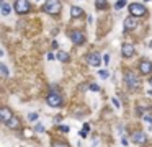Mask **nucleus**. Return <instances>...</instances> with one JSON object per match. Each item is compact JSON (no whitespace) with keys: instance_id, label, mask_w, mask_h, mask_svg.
I'll list each match as a JSON object with an SVG mask.
<instances>
[{"instance_id":"1","label":"nucleus","mask_w":152,"mask_h":147,"mask_svg":"<svg viewBox=\"0 0 152 147\" xmlns=\"http://www.w3.org/2000/svg\"><path fill=\"white\" fill-rule=\"evenodd\" d=\"M61 2L59 0H48L44 5H43V10H44L48 15H59L61 12Z\"/></svg>"},{"instance_id":"2","label":"nucleus","mask_w":152,"mask_h":147,"mask_svg":"<svg viewBox=\"0 0 152 147\" xmlns=\"http://www.w3.org/2000/svg\"><path fill=\"white\" fill-rule=\"evenodd\" d=\"M124 82H126V85L129 87L131 90H137V88H139V85H141L139 77H137L134 72H131V70H127V72L124 74Z\"/></svg>"},{"instance_id":"3","label":"nucleus","mask_w":152,"mask_h":147,"mask_svg":"<svg viewBox=\"0 0 152 147\" xmlns=\"http://www.w3.org/2000/svg\"><path fill=\"white\" fill-rule=\"evenodd\" d=\"M13 8H15V12L18 15H25V13L29 12V2L28 0H15Z\"/></svg>"},{"instance_id":"4","label":"nucleus","mask_w":152,"mask_h":147,"mask_svg":"<svg viewBox=\"0 0 152 147\" xmlns=\"http://www.w3.org/2000/svg\"><path fill=\"white\" fill-rule=\"evenodd\" d=\"M46 102H48L49 106H53V108H59V106L62 105V98L57 92H51V93L48 95V98H46Z\"/></svg>"},{"instance_id":"5","label":"nucleus","mask_w":152,"mask_h":147,"mask_svg":"<svg viewBox=\"0 0 152 147\" xmlns=\"http://www.w3.org/2000/svg\"><path fill=\"white\" fill-rule=\"evenodd\" d=\"M127 8H129V15L134 16V18L136 16H144L146 15V7H144L142 4H131Z\"/></svg>"},{"instance_id":"6","label":"nucleus","mask_w":152,"mask_h":147,"mask_svg":"<svg viewBox=\"0 0 152 147\" xmlns=\"http://www.w3.org/2000/svg\"><path fill=\"white\" fill-rule=\"evenodd\" d=\"M131 141L134 144H146V141H147V136L144 134L142 131H134V132H132L131 134Z\"/></svg>"},{"instance_id":"7","label":"nucleus","mask_w":152,"mask_h":147,"mask_svg":"<svg viewBox=\"0 0 152 147\" xmlns=\"http://www.w3.org/2000/svg\"><path fill=\"white\" fill-rule=\"evenodd\" d=\"M69 38L72 39L74 44H83V43H85V36H83L82 31H72L69 34Z\"/></svg>"},{"instance_id":"8","label":"nucleus","mask_w":152,"mask_h":147,"mask_svg":"<svg viewBox=\"0 0 152 147\" xmlns=\"http://www.w3.org/2000/svg\"><path fill=\"white\" fill-rule=\"evenodd\" d=\"M139 70H141V74H144V75L152 74V62L147 61V59H142L141 64H139Z\"/></svg>"},{"instance_id":"9","label":"nucleus","mask_w":152,"mask_h":147,"mask_svg":"<svg viewBox=\"0 0 152 147\" xmlns=\"http://www.w3.org/2000/svg\"><path fill=\"white\" fill-rule=\"evenodd\" d=\"M102 56H100L98 52H92L90 56H88V64L90 65H93V67H98L100 64H102Z\"/></svg>"},{"instance_id":"10","label":"nucleus","mask_w":152,"mask_h":147,"mask_svg":"<svg viewBox=\"0 0 152 147\" xmlns=\"http://www.w3.org/2000/svg\"><path fill=\"white\" fill-rule=\"evenodd\" d=\"M12 118H13V113L8 110V108H7V106H4V108L0 110V119H2L5 124H7V123H8Z\"/></svg>"},{"instance_id":"11","label":"nucleus","mask_w":152,"mask_h":147,"mask_svg":"<svg viewBox=\"0 0 152 147\" xmlns=\"http://www.w3.org/2000/svg\"><path fill=\"white\" fill-rule=\"evenodd\" d=\"M136 26H137V21H136V18L129 15L126 20H124V29H126V31H129V29H134Z\"/></svg>"},{"instance_id":"12","label":"nucleus","mask_w":152,"mask_h":147,"mask_svg":"<svg viewBox=\"0 0 152 147\" xmlns=\"http://www.w3.org/2000/svg\"><path fill=\"white\" fill-rule=\"evenodd\" d=\"M121 52H123L124 57H131L132 54H134V46L129 44V43H124L123 48H121Z\"/></svg>"},{"instance_id":"13","label":"nucleus","mask_w":152,"mask_h":147,"mask_svg":"<svg viewBox=\"0 0 152 147\" xmlns=\"http://www.w3.org/2000/svg\"><path fill=\"white\" fill-rule=\"evenodd\" d=\"M7 126H8L10 129H20V127H21V121H20V118H18V116H13V118L10 119L8 123H7Z\"/></svg>"},{"instance_id":"14","label":"nucleus","mask_w":152,"mask_h":147,"mask_svg":"<svg viewBox=\"0 0 152 147\" xmlns=\"http://www.w3.org/2000/svg\"><path fill=\"white\" fill-rule=\"evenodd\" d=\"M83 15V10L80 7H72L70 8V16L72 18H78V16H82Z\"/></svg>"},{"instance_id":"15","label":"nucleus","mask_w":152,"mask_h":147,"mask_svg":"<svg viewBox=\"0 0 152 147\" xmlns=\"http://www.w3.org/2000/svg\"><path fill=\"white\" fill-rule=\"evenodd\" d=\"M56 59H57V61H61V62H67V61H69V54L64 52V51H59L57 56H56Z\"/></svg>"},{"instance_id":"16","label":"nucleus","mask_w":152,"mask_h":147,"mask_svg":"<svg viewBox=\"0 0 152 147\" xmlns=\"http://www.w3.org/2000/svg\"><path fill=\"white\" fill-rule=\"evenodd\" d=\"M12 12V7H10L8 4H7V2H2V15H8V13Z\"/></svg>"},{"instance_id":"17","label":"nucleus","mask_w":152,"mask_h":147,"mask_svg":"<svg viewBox=\"0 0 152 147\" xmlns=\"http://www.w3.org/2000/svg\"><path fill=\"white\" fill-rule=\"evenodd\" d=\"M95 7L98 8V10L106 8V0H97V2H95Z\"/></svg>"},{"instance_id":"18","label":"nucleus","mask_w":152,"mask_h":147,"mask_svg":"<svg viewBox=\"0 0 152 147\" xmlns=\"http://www.w3.org/2000/svg\"><path fill=\"white\" fill-rule=\"evenodd\" d=\"M0 70H2V75H4V77H8V69H7V65H5L4 62L0 64Z\"/></svg>"},{"instance_id":"19","label":"nucleus","mask_w":152,"mask_h":147,"mask_svg":"<svg viewBox=\"0 0 152 147\" xmlns=\"http://www.w3.org/2000/svg\"><path fill=\"white\" fill-rule=\"evenodd\" d=\"M124 5H126V0H118L115 4V7H116V10H119V8H123Z\"/></svg>"},{"instance_id":"20","label":"nucleus","mask_w":152,"mask_h":147,"mask_svg":"<svg viewBox=\"0 0 152 147\" xmlns=\"http://www.w3.org/2000/svg\"><path fill=\"white\" fill-rule=\"evenodd\" d=\"M34 131H36V132H44V126H43L41 123H38L36 126H34Z\"/></svg>"},{"instance_id":"21","label":"nucleus","mask_w":152,"mask_h":147,"mask_svg":"<svg viewBox=\"0 0 152 147\" xmlns=\"http://www.w3.org/2000/svg\"><path fill=\"white\" fill-rule=\"evenodd\" d=\"M100 77H102V78H108V77H110V72H108V70H100Z\"/></svg>"},{"instance_id":"22","label":"nucleus","mask_w":152,"mask_h":147,"mask_svg":"<svg viewBox=\"0 0 152 147\" xmlns=\"http://www.w3.org/2000/svg\"><path fill=\"white\" fill-rule=\"evenodd\" d=\"M144 121L149 123V129L152 131V118H151V116H144Z\"/></svg>"},{"instance_id":"23","label":"nucleus","mask_w":152,"mask_h":147,"mask_svg":"<svg viewBox=\"0 0 152 147\" xmlns=\"http://www.w3.org/2000/svg\"><path fill=\"white\" fill-rule=\"evenodd\" d=\"M53 147H69V144H66V142H54Z\"/></svg>"},{"instance_id":"24","label":"nucleus","mask_w":152,"mask_h":147,"mask_svg":"<svg viewBox=\"0 0 152 147\" xmlns=\"http://www.w3.org/2000/svg\"><path fill=\"white\" fill-rule=\"evenodd\" d=\"M90 90H93V92H98V90H100V87L97 85V83H92V85H90Z\"/></svg>"},{"instance_id":"25","label":"nucleus","mask_w":152,"mask_h":147,"mask_svg":"<svg viewBox=\"0 0 152 147\" xmlns=\"http://www.w3.org/2000/svg\"><path fill=\"white\" fill-rule=\"evenodd\" d=\"M59 129H61V132H69V126H64V124H62Z\"/></svg>"},{"instance_id":"26","label":"nucleus","mask_w":152,"mask_h":147,"mask_svg":"<svg viewBox=\"0 0 152 147\" xmlns=\"http://www.w3.org/2000/svg\"><path fill=\"white\" fill-rule=\"evenodd\" d=\"M28 118L31 119V121H34V119L38 118V114H36V113H31V114H29V116H28Z\"/></svg>"},{"instance_id":"27","label":"nucleus","mask_w":152,"mask_h":147,"mask_svg":"<svg viewBox=\"0 0 152 147\" xmlns=\"http://www.w3.org/2000/svg\"><path fill=\"white\" fill-rule=\"evenodd\" d=\"M103 62H105V64H108V62H110V56H108V54H105V57H103Z\"/></svg>"},{"instance_id":"28","label":"nucleus","mask_w":152,"mask_h":147,"mask_svg":"<svg viewBox=\"0 0 152 147\" xmlns=\"http://www.w3.org/2000/svg\"><path fill=\"white\" fill-rule=\"evenodd\" d=\"M113 103H115V106H118V108H119V106H121V103H119L118 100H116V98H113Z\"/></svg>"},{"instance_id":"29","label":"nucleus","mask_w":152,"mask_h":147,"mask_svg":"<svg viewBox=\"0 0 152 147\" xmlns=\"http://www.w3.org/2000/svg\"><path fill=\"white\" fill-rule=\"evenodd\" d=\"M48 59H49V61H53V59H54V54L49 52V54H48Z\"/></svg>"},{"instance_id":"30","label":"nucleus","mask_w":152,"mask_h":147,"mask_svg":"<svg viewBox=\"0 0 152 147\" xmlns=\"http://www.w3.org/2000/svg\"><path fill=\"white\" fill-rule=\"evenodd\" d=\"M80 136H82V137H85V136H87V131L82 129V131H80Z\"/></svg>"},{"instance_id":"31","label":"nucleus","mask_w":152,"mask_h":147,"mask_svg":"<svg viewBox=\"0 0 152 147\" xmlns=\"http://www.w3.org/2000/svg\"><path fill=\"white\" fill-rule=\"evenodd\" d=\"M121 142H123L124 146H127V139H126V137H123V139H121Z\"/></svg>"},{"instance_id":"32","label":"nucleus","mask_w":152,"mask_h":147,"mask_svg":"<svg viewBox=\"0 0 152 147\" xmlns=\"http://www.w3.org/2000/svg\"><path fill=\"white\" fill-rule=\"evenodd\" d=\"M149 83H151V87H152V78H151V80H149Z\"/></svg>"},{"instance_id":"33","label":"nucleus","mask_w":152,"mask_h":147,"mask_svg":"<svg viewBox=\"0 0 152 147\" xmlns=\"http://www.w3.org/2000/svg\"><path fill=\"white\" fill-rule=\"evenodd\" d=\"M146 2H149V0H146Z\"/></svg>"}]
</instances>
